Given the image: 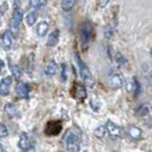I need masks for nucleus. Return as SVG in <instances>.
Returning a JSON list of instances; mask_svg holds the SVG:
<instances>
[{"mask_svg": "<svg viewBox=\"0 0 152 152\" xmlns=\"http://www.w3.org/2000/svg\"><path fill=\"white\" fill-rule=\"evenodd\" d=\"M63 143L68 151L78 152L80 151V132L75 129H69L63 136Z\"/></svg>", "mask_w": 152, "mask_h": 152, "instance_id": "f257e3e1", "label": "nucleus"}, {"mask_svg": "<svg viewBox=\"0 0 152 152\" xmlns=\"http://www.w3.org/2000/svg\"><path fill=\"white\" fill-rule=\"evenodd\" d=\"M23 16H24V12L23 10L19 8V7H16L15 8V11L12 14V17H11V33L12 35H16L17 31H18V27H19V24L22 22Z\"/></svg>", "mask_w": 152, "mask_h": 152, "instance_id": "f03ea898", "label": "nucleus"}, {"mask_svg": "<svg viewBox=\"0 0 152 152\" xmlns=\"http://www.w3.org/2000/svg\"><path fill=\"white\" fill-rule=\"evenodd\" d=\"M79 33H80V38H81V42L83 44H87L89 42V39L91 37L92 34V27L89 22H85L80 25L79 28Z\"/></svg>", "mask_w": 152, "mask_h": 152, "instance_id": "7ed1b4c3", "label": "nucleus"}, {"mask_svg": "<svg viewBox=\"0 0 152 152\" xmlns=\"http://www.w3.org/2000/svg\"><path fill=\"white\" fill-rule=\"evenodd\" d=\"M76 59L77 62H78V65H79V70H80V75H81V78L85 80V81H91V72L89 70L86 63L80 59V56L78 55V53H76Z\"/></svg>", "mask_w": 152, "mask_h": 152, "instance_id": "20e7f679", "label": "nucleus"}, {"mask_svg": "<svg viewBox=\"0 0 152 152\" xmlns=\"http://www.w3.org/2000/svg\"><path fill=\"white\" fill-rule=\"evenodd\" d=\"M18 148L22 151H29V150L33 149V142L31 141V139L28 137V135L26 133H23L22 135H20V137H19Z\"/></svg>", "mask_w": 152, "mask_h": 152, "instance_id": "39448f33", "label": "nucleus"}, {"mask_svg": "<svg viewBox=\"0 0 152 152\" xmlns=\"http://www.w3.org/2000/svg\"><path fill=\"white\" fill-rule=\"evenodd\" d=\"M109 82H110L112 87L115 88V89H120L125 85L123 76L120 75V73H115V72L109 76Z\"/></svg>", "mask_w": 152, "mask_h": 152, "instance_id": "423d86ee", "label": "nucleus"}, {"mask_svg": "<svg viewBox=\"0 0 152 152\" xmlns=\"http://www.w3.org/2000/svg\"><path fill=\"white\" fill-rule=\"evenodd\" d=\"M11 82H12V78L10 76L5 77L1 82H0V96H8L9 95V90H10Z\"/></svg>", "mask_w": 152, "mask_h": 152, "instance_id": "0eeeda50", "label": "nucleus"}, {"mask_svg": "<svg viewBox=\"0 0 152 152\" xmlns=\"http://www.w3.org/2000/svg\"><path fill=\"white\" fill-rule=\"evenodd\" d=\"M106 130H107L109 135L113 136V137H117V136L121 135V127L114 124L112 121H108L106 123Z\"/></svg>", "mask_w": 152, "mask_h": 152, "instance_id": "6e6552de", "label": "nucleus"}, {"mask_svg": "<svg viewBox=\"0 0 152 152\" xmlns=\"http://www.w3.org/2000/svg\"><path fill=\"white\" fill-rule=\"evenodd\" d=\"M73 97L78 99V100H83L87 97V90L82 85H76L75 86V90H73Z\"/></svg>", "mask_w": 152, "mask_h": 152, "instance_id": "1a4fd4ad", "label": "nucleus"}, {"mask_svg": "<svg viewBox=\"0 0 152 152\" xmlns=\"http://www.w3.org/2000/svg\"><path fill=\"white\" fill-rule=\"evenodd\" d=\"M12 33H11L10 29H7L5 31V33L2 34V45H4V48L6 50H9L11 48V45H12Z\"/></svg>", "mask_w": 152, "mask_h": 152, "instance_id": "9d476101", "label": "nucleus"}, {"mask_svg": "<svg viewBox=\"0 0 152 152\" xmlns=\"http://www.w3.org/2000/svg\"><path fill=\"white\" fill-rule=\"evenodd\" d=\"M59 38H60V29H54L53 32L50 34L49 38H48V42H46V46L48 48L55 46L58 44V42H59Z\"/></svg>", "mask_w": 152, "mask_h": 152, "instance_id": "9b49d317", "label": "nucleus"}, {"mask_svg": "<svg viewBox=\"0 0 152 152\" xmlns=\"http://www.w3.org/2000/svg\"><path fill=\"white\" fill-rule=\"evenodd\" d=\"M16 92H17V95H18V97L24 99V98L28 97L29 88H28V86L26 85V83H24V82H19L16 87Z\"/></svg>", "mask_w": 152, "mask_h": 152, "instance_id": "f8f14e48", "label": "nucleus"}, {"mask_svg": "<svg viewBox=\"0 0 152 152\" xmlns=\"http://www.w3.org/2000/svg\"><path fill=\"white\" fill-rule=\"evenodd\" d=\"M56 71H58V65H56L54 61L49 62L48 64L45 65V68H44V73L49 77L54 76L55 73H56Z\"/></svg>", "mask_w": 152, "mask_h": 152, "instance_id": "ddd939ff", "label": "nucleus"}, {"mask_svg": "<svg viewBox=\"0 0 152 152\" xmlns=\"http://www.w3.org/2000/svg\"><path fill=\"white\" fill-rule=\"evenodd\" d=\"M129 135L133 139V140H140L142 136V131L140 127L134 126V125H131L129 127Z\"/></svg>", "mask_w": 152, "mask_h": 152, "instance_id": "4468645a", "label": "nucleus"}, {"mask_svg": "<svg viewBox=\"0 0 152 152\" xmlns=\"http://www.w3.org/2000/svg\"><path fill=\"white\" fill-rule=\"evenodd\" d=\"M5 112L9 115L10 117H17L19 116V110L14 104H7L5 106Z\"/></svg>", "mask_w": 152, "mask_h": 152, "instance_id": "2eb2a0df", "label": "nucleus"}, {"mask_svg": "<svg viewBox=\"0 0 152 152\" xmlns=\"http://www.w3.org/2000/svg\"><path fill=\"white\" fill-rule=\"evenodd\" d=\"M49 31V24L46 22H41L36 27V32L39 36H44Z\"/></svg>", "mask_w": 152, "mask_h": 152, "instance_id": "dca6fc26", "label": "nucleus"}, {"mask_svg": "<svg viewBox=\"0 0 152 152\" xmlns=\"http://www.w3.org/2000/svg\"><path fill=\"white\" fill-rule=\"evenodd\" d=\"M76 4V0H62L61 1V7L64 11H69L73 8Z\"/></svg>", "mask_w": 152, "mask_h": 152, "instance_id": "f3484780", "label": "nucleus"}, {"mask_svg": "<svg viewBox=\"0 0 152 152\" xmlns=\"http://www.w3.org/2000/svg\"><path fill=\"white\" fill-rule=\"evenodd\" d=\"M106 132H107V130H106V126L100 125V126H98L97 129H95V131H94V135L96 136V137H98V139H102V137H104V136H105Z\"/></svg>", "mask_w": 152, "mask_h": 152, "instance_id": "a211bd4d", "label": "nucleus"}, {"mask_svg": "<svg viewBox=\"0 0 152 152\" xmlns=\"http://www.w3.org/2000/svg\"><path fill=\"white\" fill-rule=\"evenodd\" d=\"M35 20H36V11H31L26 16V23L28 26H33L35 24Z\"/></svg>", "mask_w": 152, "mask_h": 152, "instance_id": "6ab92c4d", "label": "nucleus"}, {"mask_svg": "<svg viewBox=\"0 0 152 152\" xmlns=\"http://www.w3.org/2000/svg\"><path fill=\"white\" fill-rule=\"evenodd\" d=\"M132 86H133V92H134V96H139V94L141 91V85L140 82L137 81L136 79H133V82H132Z\"/></svg>", "mask_w": 152, "mask_h": 152, "instance_id": "aec40b11", "label": "nucleus"}, {"mask_svg": "<svg viewBox=\"0 0 152 152\" xmlns=\"http://www.w3.org/2000/svg\"><path fill=\"white\" fill-rule=\"evenodd\" d=\"M11 72H12V75L15 76L16 79H20L23 72H22L20 68H19L18 65H11Z\"/></svg>", "mask_w": 152, "mask_h": 152, "instance_id": "412c9836", "label": "nucleus"}, {"mask_svg": "<svg viewBox=\"0 0 152 152\" xmlns=\"http://www.w3.org/2000/svg\"><path fill=\"white\" fill-rule=\"evenodd\" d=\"M115 60H116V62L120 65L125 64V62H126V59L121 53H115Z\"/></svg>", "mask_w": 152, "mask_h": 152, "instance_id": "4be33fe9", "label": "nucleus"}, {"mask_svg": "<svg viewBox=\"0 0 152 152\" xmlns=\"http://www.w3.org/2000/svg\"><path fill=\"white\" fill-rule=\"evenodd\" d=\"M8 135V130L5 126V124L0 123V137H6Z\"/></svg>", "mask_w": 152, "mask_h": 152, "instance_id": "5701e85b", "label": "nucleus"}, {"mask_svg": "<svg viewBox=\"0 0 152 152\" xmlns=\"http://www.w3.org/2000/svg\"><path fill=\"white\" fill-rule=\"evenodd\" d=\"M90 106H91V108L94 112H98V110H99V107H100V104L98 103L97 100H94V99H92L91 102H90Z\"/></svg>", "mask_w": 152, "mask_h": 152, "instance_id": "b1692460", "label": "nucleus"}, {"mask_svg": "<svg viewBox=\"0 0 152 152\" xmlns=\"http://www.w3.org/2000/svg\"><path fill=\"white\" fill-rule=\"evenodd\" d=\"M29 6L33 9H36L41 6V0H29Z\"/></svg>", "mask_w": 152, "mask_h": 152, "instance_id": "393cba45", "label": "nucleus"}, {"mask_svg": "<svg viewBox=\"0 0 152 152\" xmlns=\"http://www.w3.org/2000/svg\"><path fill=\"white\" fill-rule=\"evenodd\" d=\"M61 79L65 81L66 80V65L62 64V70H61Z\"/></svg>", "mask_w": 152, "mask_h": 152, "instance_id": "a878e982", "label": "nucleus"}, {"mask_svg": "<svg viewBox=\"0 0 152 152\" xmlns=\"http://www.w3.org/2000/svg\"><path fill=\"white\" fill-rule=\"evenodd\" d=\"M7 10H8V5H7L6 2L1 4V5H0V14L2 15V14H5Z\"/></svg>", "mask_w": 152, "mask_h": 152, "instance_id": "bb28decb", "label": "nucleus"}, {"mask_svg": "<svg viewBox=\"0 0 152 152\" xmlns=\"http://www.w3.org/2000/svg\"><path fill=\"white\" fill-rule=\"evenodd\" d=\"M112 33H113V29L109 27H106L105 28V37L106 38H109L110 37V35H112Z\"/></svg>", "mask_w": 152, "mask_h": 152, "instance_id": "cd10ccee", "label": "nucleus"}, {"mask_svg": "<svg viewBox=\"0 0 152 152\" xmlns=\"http://www.w3.org/2000/svg\"><path fill=\"white\" fill-rule=\"evenodd\" d=\"M109 1L110 0H99V5H100V7H104V6L107 5Z\"/></svg>", "mask_w": 152, "mask_h": 152, "instance_id": "c85d7f7f", "label": "nucleus"}, {"mask_svg": "<svg viewBox=\"0 0 152 152\" xmlns=\"http://www.w3.org/2000/svg\"><path fill=\"white\" fill-rule=\"evenodd\" d=\"M14 2H15V6H19L20 5V2H22V0H14Z\"/></svg>", "mask_w": 152, "mask_h": 152, "instance_id": "c756f323", "label": "nucleus"}, {"mask_svg": "<svg viewBox=\"0 0 152 152\" xmlns=\"http://www.w3.org/2000/svg\"><path fill=\"white\" fill-rule=\"evenodd\" d=\"M2 68H4V62L0 60V72H1V69H2Z\"/></svg>", "mask_w": 152, "mask_h": 152, "instance_id": "7c9ffc66", "label": "nucleus"}, {"mask_svg": "<svg viewBox=\"0 0 152 152\" xmlns=\"http://www.w3.org/2000/svg\"><path fill=\"white\" fill-rule=\"evenodd\" d=\"M4 151H5V149H4V147L0 144V152H4Z\"/></svg>", "mask_w": 152, "mask_h": 152, "instance_id": "2f4dec72", "label": "nucleus"}, {"mask_svg": "<svg viewBox=\"0 0 152 152\" xmlns=\"http://www.w3.org/2000/svg\"><path fill=\"white\" fill-rule=\"evenodd\" d=\"M150 79L152 80V71H151V73H150Z\"/></svg>", "mask_w": 152, "mask_h": 152, "instance_id": "473e14b6", "label": "nucleus"}, {"mask_svg": "<svg viewBox=\"0 0 152 152\" xmlns=\"http://www.w3.org/2000/svg\"><path fill=\"white\" fill-rule=\"evenodd\" d=\"M151 56H152V51H151Z\"/></svg>", "mask_w": 152, "mask_h": 152, "instance_id": "72a5a7b5", "label": "nucleus"}]
</instances>
